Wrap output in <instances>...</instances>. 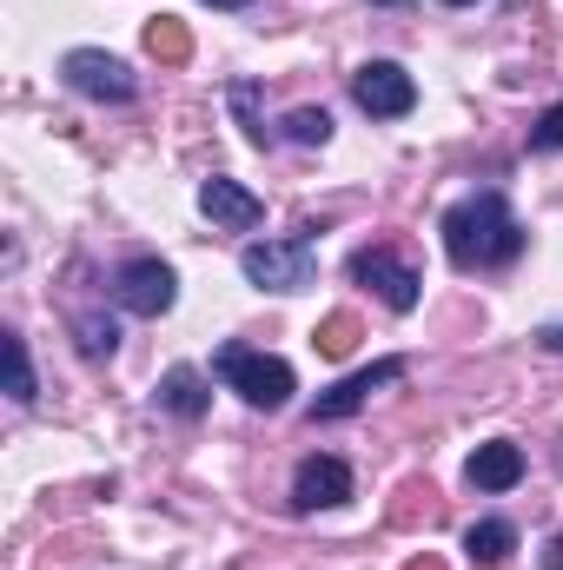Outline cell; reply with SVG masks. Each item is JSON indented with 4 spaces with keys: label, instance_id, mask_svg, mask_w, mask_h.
I'll return each mask as SVG.
<instances>
[{
    "label": "cell",
    "instance_id": "cell-1",
    "mask_svg": "<svg viewBox=\"0 0 563 570\" xmlns=\"http://www.w3.org/2000/svg\"><path fill=\"white\" fill-rule=\"evenodd\" d=\"M437 233H444V259H451L457 273H497V266H511V259L524 253V226H517V213H511L504 193H471V199H457V206L437 219Z\"/></svg>",
    "mask_w": 563,
    "mask_h": 570
},
{
    "label": "cell",
    "instance_id": "cell-2",
    "mask_svg": "<svg viewBox=\"0 0 563 570\" xmlns=\"http://www.w3.org/2000/svg\"><path fill=\"white\" fill-rule=\"evenodd\" d=\"M312 233H318V226H298V233H285V239H253V246L239 253V273L259 285V292H305V285L318 279V246H312Z\"/></svg>",
    "mask_w": 563,
    "mask_h": 570
},
{
    "label": "cell",
    "instance_id": "cell-3",
    "mask_svg": "<svg viewBox=\"0 0 563 570\" xmlns=\"http://www.w3.org/2000/svg\"><path fill=\"white\" fill-rule=\"evenodd\" d=\"M213 372H219L253 412H279V405H292V392H298V379H292L285 358H273V352H246V345H219Z\"/></svg>",
    "mask_w": 563,
    "mask_h": 570
},
{
    "label": "cell",
    "instance_id": "cell-4",
    "mask_svg": "<svg viewBox=\"0 0 563 570\" xmlns=\"http://www.w3.org/2000/svg\"><path fill=\"white\" fill-rule=\"evenodd\" d=\"M60 80H67L73 94H87V100H113V107H127V100L140 94L134 67L113 60V53H100V47H73V53L60 60Z\"/></svg>",
    "mask_w": 563,
    "mask_h": 570
},
{
    "label": "cell",
    "instance_id": "cell-5",
    "mask_svg": "<svg viewBox=\"0 0 563 570\" xmlns=\"http://www.w3.org/2000/svg\"><path fill=\"white\" fill-rule=\"evenodd\" d=\"M412 365L405 358H378V365H365V372H352V379H338L332 392H318L312 399V425H338V419H352V412H365L378 392H392L398 379H405Z\"/></svg>",
    "mask_w": 563,
    "mask_h": 570
},
{
    "label": "cell",
    "instance_id": "cell-6",
    "mask_svg": "<svg viewBox=\"0 0 563 570\" xmlns=\"http://www.w3.org/2000/svg\"><path fill=\"white\" fill-rule=\"evenodd\" d=\"M352 100L372 114V120H405L418 107V80L398 67V60H365L352 73Z\"/></svg>",
    "mask_w": 563,
    "mask_h": 570
},
{
    "label": "cell",
    "instance_id": "cell-7",
    "mask_svg": "<svg viewBox=\"0 0 563 570\" xmlns=\"http://www.w3.org/2000/svg\"><path fill=\"white\" fill-rule=\"evenodd\" d=\"M172 298H179V279H172L166 259H127V266L113 273V305L134 312V318H159V312H172Z\"/></svg>",
    "mask_w": 563,
    "mask_h": 570
},
{
    "label": "cell",
    "instance_id": "cell-8",
    "mask_svg": "<svg viewBox=\"0 0 563 570\" xmlns=\"http://www.w3.org/2000/svg\"><path fill=\"white\" fill-rule=\"evenodd\" d=\"M352 279L358 285H372L392 312H418V273L392 253V246H365V253H352Z\"/></svg>",
    "mask_w": 563,
    "mask_h": 570
},
{
    "label": "cell",
    "instance_id": "cell-9",
    "mask_svg": "<svg viewBox=\"0 0 563 570\" xmlns=\"http://www.w3.org/2000/svg\"><path fill=\"white\" fill-rule=\"evenodd\" d=\"M345 498H352V464H345V458L312 451V458L292 471V504H298V511H332V504H345Z\"/></svg>",
    "mask_w": 563,
    "mask_h": 570
},
{
    "label": "cell",
    "instance_id": "cell-10",
    "mask_svg": "<svg viewBox=\"0 0 563 570\" xmlns=\"http://www.w3.org/2000/svg\"><path fill=\"white\" fill-rule=\"evenodd\" d=\"M199 213H206L219 233H253V226L266 219L259 193H246V186H239V179H226V173H213V179L199 186Z\"/></svg>",
    "mask_w": 563,
    "mask_h": 570
},
{
    "label": "cell",
    "instance_id": "cell-11",
    "mask_svg": "<svg viewBox=\"0 0 563 570\" xmlns=\"http://www.w3.org/2000/svg\"><path fill=\"white\" fill-rule=\"evenodd\" d=\"M464 478H471V491H511V484L524 478V451H517L511 438H491V444L471 451Z\"/></svg>",
    "mask_w": 563,
    "mask_h": 570
},
{
    "label": "cell",
    "instance_id": "cell-12",
    "mask_svg": "<svg viewBox=\"0 0 563 570\" xmlns=\"http://www.w3.org/2000/svg\"><path fill=\"white\" fill-rule=\"evenodd\" d=\"M159 405H166L172 419H206V405H213V385H206V372H192V365H172V372L159 379Z\"/></svg>",
    "mask_w": 563,
    "mask_h": 570
},
{
    "label": "cell",
    "instance_id": "cell-13",
    "mask_svg": "<svg viewBox=\"0 0 563 570\" xmlns=\"http://www.w3.org/2000/svg\"><path fill=\"white\" fill-rule=\"evenodd\" d=\"M464 551H471V564L477 570H497L511 551H517V524H504V518H477V524L464 531Z\"/></svg>",
    "mask_w": 563,
    "mask_h": 570
},
{
    "label": "cell",
    "instance_id": "cell-14",
    "mask_svg": "<svg viewBox=\"0 0 563 570\" xmlns=\"http://www.w3.org/2000/svg\"><path fill=\"white\" fill-rule=\"evenodd\" d=\"M0 358H7V399H13V405H33V358H27V338H20V332H0Z\"/></svg>",
    "mask_w": 563,
    "mask_h": 570
},
{
    "label": "cell",
    "instance_id": "cell-15",
    "mask_svg": "<svg viewBox=\"0 0 563 570\" xmlns=\"http://www.w3.org/2000/svg\"><path fill=\"white\" fill-rule=\"evenodd\" d=\"M146 53H152V60H166V67H179V60L192 53V33H186L172 13H159V20L146 27Z\"/></svg>",
    "mask_w": 563,
    "mask_h": 570
},
{
    "label": "cell",
    "instance_id": "cell-16",
    "mask_svg": "<svg viewBox=\"0 0 563 570\" xmlns=\"http://www.w3.org/2000/svg\"><path fill=\"white\" fill-rule=\"evenodd\" d=\"M73 338H80L87 358H113V352H120V325L100 318V312H80V318H73Z\"/></svg>",
    "mask_w": 563,
    "mask_h": 570
},
{
    "label": "cell",
    "instance_id": "cell-17",
    "mask_svg": "<svg viewBox=\"0 0 563 570\" xmlns=\"http://www.w3.org/2000/svg\"><path fill=\"white\" fill-rule=\"evenodd\" d=\"M285 140L292 146H325L332 140V114H325V107H292V114H285Z\"/></svg>",
    "mask_w": 563,
    "mask_h": 570
},
{
    "label": "cell",
    "instance_id": "cell-18",
    "mask_svg": "<svg viewBox=\"0 0 563 570\" xmlns=\"http://www.w3.org/2000/svg\"><path fill=\"white\" fill-rule=\"evenodd\" d=\"M312 345H318L325 358H345V352L358 345V318H352V312H332V318L318 325V338H312Z\"/></svg>",
    "mask_w": 563,
    "mask_h": 570
},
{
    "label": "cell",
    "instance_id": "cell-19",
    "mask_svg": "<svg viewBox=\"0 0 563 570\" xmlns=\"http://www.w3.org/2000/svg\"><path fill=\"white\" fill-rule=\"evenodd\" d=\"M233 107H239V120H246V140H253V146L273 140V134H266V120H259V87H246V80H239V87H233Z\"/></svg>",
    "mask_w": 563,
    "mask_h": 570
},
{
    "label": "cell",
    "instance_id": "cell-20",
    "mask_svg": "<svg viewBox=\"0 0 563 570\" xmlns=\"http://www.w3.org/2000/svg\"><path fill=\"white\" fill-rule=\"evenodd\" d=\"M557 146H563V100L557 107H544L537 127H531V153H557Z\"/></svg>",
    "mask_w": 563,
    "mask_h": 570
},
{
    "label": "cell",
    "instance_id": "cell-21",
    "mask_svg": "<svg viewBox=\"0 0 563 570\" xmlns=\"http://www.w3.org/2000/svg\"><path fill=\"white\" fill-rule=\"evenodd\" d=\"M537 345H544L551 358H563V318H551V325H537Z\"/></svg>",
    "mask_w": 563,
    "mask_h": 570
},
{
    "label": "cell",
    "instance_id": "cell-22",
    "mask_svg": "<svg viewBox=\"0 0 563 570\" xmlns=\"http://www.w3.org/2000/svg\"><path fill=\"white\" fill-rule=\"evenodd\" d=\"M544 570H563V531L551 538V551H544Z\"/></svg>",
    "mask_w": 563,
    "mask_h": 570
},
{
    "label": "cell",
    "instance_id": "cell-23",
    "mask_svg": "<svg viewBox=\"0 0 563 570\" xmlns=\"http://www.w3.org/2000/svg\"><path fill=\"white\" fill-rule=\"evenodd\" d=\"M405 570H444V564H437V558H412Z\"/></svg>",
    "mask_w": 563,
    "mask_h": 570
},
{
    "label": "cell",
    "instance_id": "cell-24",
    "mask_svg": "<svg viewBox=\"0 0 563 570\" xmlns=\"http://www.w3.org/2000/svg\"><path fill=\"white\" fill-rule=\"evenodd\" d=\"M206 7H253V0H206Z\"/></svg>",
    "mask_w": 563,
    "mask_h": 570
},
{
    "label": "cell",
    "instance_id": "cell-25",
    "mask_svg": "<svg viewBox=\"0 0 563 570\" xmlns=\"http://www.w3.org/2000/svg\"><path fill=\"white\" fill-rule=\"evenodd\" d=\"M444 7H477V0H444Z\"/></svg>",
    "mask_w": 563,
    "mask_h": 570
},
{
    "label": "cell",
    "instance_id": "cell-26",
    "mask_svg": "<svg viewBox=\"0 0 563 570\" xmlns=\"http://www.w3.org/2000/svg\"><path fill=\"white\" fill-rule=\"evenodd\" d=\"M372 7H398V0H372Z\"/></svg>",
    "mask_w": 563,
    "mask_h": 570
}]
</instances>
